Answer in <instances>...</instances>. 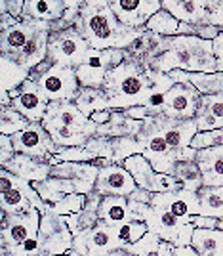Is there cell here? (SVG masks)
<instances>
[{"label":"cell","mask_w":223,"mask_h":256,"mask_svg":"<svg viewBox=\"0 0 223 256\" xmlns=\"http://www.w3.org/2000/svg\"><path fill=\"white\" fill-rule=\"evenodd\" d=\"M202 216L223 218V186H202L197 192Z\"/></svg>","instance_id":"35"},{"label":"cell","mask_w":223,"mask_h":256,"mask_svg":"<svg viewBox=\"0 0 223 256\" xmlns=\"http://www.w3.org/2000/svg\"><path fill=\"white\" fill-rule=\"evenodd\" d=\"M145 224L149 226L151 234H157L166 243H172L176 246L191 245L193 232H195V226L191 224V220L174 216L168 210L151 204L147 218H145Z\"/></svg>","instance_id":"7"},{"label":"cell","mask_w":223,"mask_h":256,"mask_svg":"<svg viewBox=\"0 0 223 256\" xmlns=\"http://www.w3.org/2000/svg\"><path fill=\"white\" fill-rule=\"evenodd\" d=\"M32 82H36L38 90L48 102H74L80 92V82L76 76V69L52 65L48 71L36 73L31 71Z\"/></svg>","instance_id":"4"},{"label":"cell","mask_w":223,"mask_h":256,"mask_svg":"<svg viewBox=\"0 0 223 256\" xmlns=\"http://www.w3.org/2000/svg\"><path fill=\"white\" fill-rule=\"evenodd\" d=\"M90 46L80 32L74 27L63 31H52L48 40V56L46 62L50 65H61V67H80L84 64L86 56L90 54Z\"/></svg>","instance_id":"5"},{"label":"cell","mask_w":223,"mask_h":256,"mask_svg":"<svg viewBox=\"0 0 223 256\" xmlns=\"http://www.w3.org/2000/svg\"><path fill=\"white\" fill-rule=\"evenodd\" d=\"M195 160L201 166L204 186H223V146L199 150Z\"/></svg>","instance_id":"27"},{"label":"cell","mask_w":223,"mask_h":256,"mask_svg":"<svg viewBox=\"0 0 223 256\" xmlns=\"http://www.w3.org/2000/svg\"><path fill=\"white\" fill-rule=\"evenodd\" d=\"M117 228L99 220L92 230L74 237L73 250H76L80 256H105L113 250H118L120 241Z\"/></svg>","instance_id":"10"},{"label":"cell","mask_w":223,"mask_h":256,"mask_svg":"<svg viewBox=\"0 0 223 256\" xmlns=\"http://www.w3.org/2000/svg\"><path fill=\"white\" fill-rule=\"evenodd\" d=\"M124 115L128 118H132V120H147L151 117V113H149V109L145 106H136V107H130L124 111Z\"/></svg>","instance_id":"48"},{"label":"cell","mask_w":223,"mask_h":256,"mask_svg":"<svg viewBox=\"0 0 223 256\" xmlns=\"http://www.w3.org/2000/svg\"><path fill=\"white\" fill-rule=\"evenodd\" d=\"M201 96L202 94L191 82H176L164 96L162 115L174 120L195 118L199 104H201Z\"/></svg>","instance_id":"12"},{"label":"cell","mask_w":223,"mask_h":256,"mask_svg":"<svg viewBox=\"0 0 223 256\" xmlns=\"http://www.w3.org/2000/svg\"><path fill=\"white\" fill-rule=\"evenodd\" d=\"M157 256H201L191 245L189 246H176L172 243H166L162 241L159 248V254Z\"/></svg>","instance_id":"43"},{"label":"cell","mask_w":223,"mask_h":256,"mask_svg":"<svg viewBox=\"0 0 223 256\" xmlns=\"http://www.w3.org/2000/svg\"><path fill=\"white\" fill-rule=\"evenodd\" d=\"M55 157H57L59 162H92L96 159V155L86 146H80V148H59Z\"/></svg>","instance_id":"41"},{"label":"cell","mask_w":223,"mask_h":256,"mask_svg":"<svg viewBox=\"0 0 223 256\" xmlns=\"http://www.w3.org/2000/svg\"><path fill=\"white\" fill-rule=\"evenodd\" d=\"M42 124L48 130V134L52 136L53 144L57 148H80V146H86L92 140V136L80 132L78 128L65 126V124H57V122H48V120H42Z\"/></svg>","instance_id":"33"},{"label":"cell","mask_w":223,"mask_h":256,"mask_svg":"<svg viewBox=\"0 0 223 256\" xmlns=\"http://www.w3.org/2000/svg\"><path fill=\"white\" fill-rule=\"evenodd\" d=\"M174 84L170 75L145 69L139 62L126 58L107 73L101 90L107 94L111 109L126 111L130 107L145 106L153 94H166Z\"/></svg>","instance_id":"1"},{"label":"cell","mask_w":223,"mask_h":256,"mask_svg":"<svg viewBox=\"0 0 223 256\" xmlns=\"http://www.w3.org/2000/svg\"><path fill=\"white\" fill-rule=\"evenodd\" d=\"M31 73L23 69L11 56L0 54V92H11L21 88L29 80Z\"/></svg>","instance_id":"32"},{"label":"cell","mask_w":223,"mask_h":256,"mask_svg":"<svg viewBox=\"0 0 223 256\" xmlns=\"http://www.w3.org/2000/svg\"><path fill=\"white\" fill-rule=\"evenodd\" d=\"M99 220L109 226H124L134 222V212L130 208L128 197H101L99 203Z\"/></svg>","instance_id":"31"},{"label":"cell","mask_w":223,"mask_h":256,"mask_svg":"<svg viewBox=\"0 0 223 256\" xmlns=\"http://www.w3.org/2000/svg\"><path fill=\"white\" fill-rule=\"evenodd\" d=\"M208 25L223 31V0H208Z\"/></svg>","instance_id":"44"},{"label":"cell","mask_w":223,"mask_h":256,"mask_svg":"<svg viewBox=\"0 0 223 256\" xmlns=\"http://www.w3.org/2000/svg\"><path fill=\"white\" fill-rule=\"evenodd\" d=\"M105 256H134L132 252H128L126 248H118V250H113V252H109Z\"/></svg>","instance_id":"53"},{"label":"cell","mask_w":223,"mask_h":256,"mask_svg":"<svg viewBox=\"0 0 223 256\" xmlns=\"http://www.w3.org/2000/svg\"><path fill=\"white\" fill-rule=\"evenodd\" d=\"M44 29H52V23L34 22V20H29L23 16L10 29L0 31V54H8V56L19 54L32 36Z\"/></svg>","instance_id":"17"},{"label":"cell","mask_w":223,"mask_h":256,"mask_svg":"<svg viewBox=\"0 0 223 256\" xmlns=\"http://www.w3.org/2000/svg\"><path fill=\"white\" fill-rule=\"evenodd\" d=\"M44 120L48 122H57V124H65V126H73L78 128L80 132H84L88 136L96 138L97 134V124L88 118L74 106L73 102H50L48 106V111H46V117Z\"/></svg>","instance_id":"19"},{"label":"cell","mask_w":223,"mask_h":256,"mask_svg":"<svg viewBox=\"0 0 223 256\" xmlns=\"http://www.w3.org/2000/svg\"><path fill=\"white\" fill-rule=\"evenodd\" d=\"M55 164H59L57 160L50 159H38V157H29V155H19L15 153V157L8 160L6 164H0V168H6L11 174L19 176L27 182H42L50 178L52 168Z\"/></svg>","instance_id":"23"},{"label":"cell","mask_w":223,"mask_h":256,"mask_svg":"<svg viewBox=\"0 0 223 256\" xmlns=\"http://www.w3.org/2000/svg\"><path fill=\"white\" fill-rule=\"evenodd\" d=\"M99 203H101V195H97L96 192L88 193V195H86L84 208H82L80 212L65 216V218H67V224H69L74 237L84 234L88 230H92V228L99 222Z\"/></svg>","instance_id":"30"},{"label":"cell","mask_w":223,"mask_h":256,"mask_svg":"<svg viewBox=\"0 0 223 256\" xmlns=\"http://www.w3.org/2000/svg\"><path fill=\"white\" fill-rule=\"evenodd\" d=\"M69 0H25L23 16L34 22L55 23L63 18Z\"/></svg>","instance_id":"29"},{"label":"cell","mask_w":223,"mask_h":256,"mask_svg":"<svg viewBox=\"0 0 223 256\" xmlns=\"http://www.w3.org/2000/svg\"><path fill=\"white\" fill-rule=\"evenodd\" d=\"M145 69L157 73H218L214 42L199 36H168V50L155 58Z\"/></svg>","instance_id":"3"},{"label":"cell","mask_w":223,"mask_h":256,"mask_svg":"<svg viewBox=\"0 0 223 256\" xmlns=\"http://www.w3.org/2000/svg\"><path fill=\"white\" fill-rule=\"evenodd\" d=\"M48 106H50V102L42 96L36 82H32L31 78L19 88L17 98L11 100V107L15 111H19L23 117L29 118L31 122H42Z\"/></svg>","instance_id":"21"},{"label":"cell","mask_w":223,"mask_h":256,"mask_svg":"<svg viewBox=\"0 0 223 256\" xmlns=\"http://www.w3.org/2000/svg\"><path fill=\"white\" fill-rule=\"evenodd\" d=\"M11 140H13L15 153H19V155L57 160L55 153H57L59 148L53 144L52 136L48 134V130L44 128L42 122H31L29 128H25L23 132L11 136ZM57 162H59V160H57Z\"/></svg>","instance_id":"11"},{"label":"cell","mask_w":223,"mask_h":256,"mask_svg":"<svg viewBox=\"0 0 223 256\" xmlns=\"http://www.w3.org/2000/svg\"><path fill=\"white\" fill-rule=\"evenodd\" d=\"M223 146V128L218 130H206V132H199L193 138L191 148L193 150H208V148H218Z\"/></svg>","instance_id":"42"},{"label":"cell","mask_w":223,"mask_h":256,"mask_svg":"<svg viewBox=\"0 0 223 256\" xmlns=\"http://www.w3.org/2000/svg\"><path fill=\"white\" fill-rule=\"evenodd\" d=\"M32 208L34 206L23 190L21 178L0 168V210L6 214H25Z\"/></svg>","instance_id":"16"},{"label":"cell","mask_w":223,"mask_h":256,"mask_svg":"<svg viewBox=\"0 0 223 256\" xmlns=\"http://www.w3.org/2000/svg\"><path fill=\"white\" fill-rule=\"evenodd\" d=\"M128 201H136V203L151 204V201H153V193L147 192V190H143V188H138L136 192L128 197Z\"/></svg>","instance_id":"50"},{"label":"cell","mask_w":223,"mask_h":256,"mask_svg":"<svg viewBox=\"0 0 223 256\" xmlns=\"http://www.w3.org/2000/svg\"><path fill=\"white\" fill-rule=\"evenodd\" d=\"M50 32H52V29H44V31L36 32L31 40L27 42V46L23 48L21 52L15 54V56H11V58L21 65L23 69H27V71L31 73L32 69H34V67H38V65L46 60V56H48V40H50ZM6 56H8V54H6Z\"/></svg>","instance_id":"28"},{"label":"cell","mask_w":223,"mask_h":256,"mask_svg":"<svg viewBox=\"0 0 223 256\" xmlns=\"http://www.w3.org/2000/svg\"><path fill=\"white\" fill-rule=\"evenodd\" d=\"M191 224L199 230H218L220 226V220L218 218H212V216H202V214H197L191 218Z\"/></svg>","instance_id":"47"},{"label":"cell","mask_w":223,"mask_h":256,"mask_svg":"<svg viewBox=\"0 0 223 256\" xmlns=\"http://www.w3.org/2000/svg\"><path fill=\"white\" fill-rule=\"evenodd\" d=\"M40 245L42 252L50 256H63L73 250L74 235L67 224V218L53 212H44L40 218Z\"/></svg>","instance_id":"9"},{"label":"cell","mask_w":223,"mask_h":256,"mask_svg":"<svg viewBox=\"0 0 223 256\" xmlns=\"http://www.w3.org/2000/svg\"><path fill=\"white\" fill-rule=\"evenodd\" d=\"M160 243H162V239H160L159 235L147 232L136 245L128 246L126 250L128 252H132L134 256H157L159 254Z\"/></svg>","instance_id":"40"},{"label":"cell","mask_w":223,"mask_h":256,"mask_svg":"<svg viewBox=\"0 0 223 256\" xmlns=\"http://www.w3.org/2000/svg\"><path fill=\"white\" fill-rule=\"evenodd\" d=\"M23 8H25V0H0V12L10 14L15 20L23 18Z\"/></svg>","instance_id":"45"},{"label":"cell","mask_w":223,"mask_h":256,"mask_svg":"<svg viewBox=\"0 0 223 256\" xmlns=\"http://www.w3.org/2000/svg\"><path fill=\"white\" fill-rule=\"evenodd\" d=\"M126 56V50H117V48L94 50L92 48L90 54L86 56L84 64L76 67L80 88H103L107 73L122 64Z\"/></svg>","instance_id":"8"},{"label":"cell","mask_w":223,"mask_h":256,"mask_svg":"<svg viewBox=\"0 0 223 256\" xmlns=\"http://www.w3.org/2000/svg\"><path fill=\"white\" fill-rule=\"evenodd\" d=\"M42 214L38 208H32L25 214H6L0 210V246H6L13 256H19V246L29 239L38 235Z\"/></svg>","instance_id":"6"},{"label":"cell","mask_w":223,"mask_h":256,"mask_svg":"<svg viewBox=\"0 0 223 256\" xmlns=\"http://www.w3.org/2000/svg\"><path fill=\"white\" fill-rule=\"evenodd\" d=\"M191 246L201 256H223V230L195 228Z\"/></svg>","instance_id":"34"},{"label":"cell","mask_w":223,"mask_h":256,"mask_svg":"<svg viewBox=\"0 0 223 256\" xmlns=\"http://www.w3.org/2000/svg\"><path fill=\"white\" fill-rule=\"evenodd\" d=\"M99 168L92 162H59L52 168L53 178H63L74 184L76 193L88 195L94 192Z\"/></svg>","instance_id":"20"},{"label":"cell","mask_w":223,"mask_h":256,"mask_svg":"<svg viewBox=\"0 0 223 256\" xmlns=\"http://www.w3.org/2000/svg\"><path fill=\"white\" fill-rule=\"evenodd\" d=\"M29 124H31V120L23 117L13 107H0V134L15 136V134L23 132L25 128H29Z\"/></svg>","instance_id":"38"},{"label":"cell","mask_w":223,"mask_h":256,"mask_svg":"<svg viewBox=\"0 0 223 256\" xmlns=\"http://www.w3.org/2000/svg\"><path fill=\"white\" fill-rule=\"evenodd\" d=\"M138 190V184L122 164H107L99 168L94 192L101 197H130Z\"/></svg>","instance_id":"15"},{"label":"cell","mask_w":223,"mask_h":256,"mask_svg":"<svg viewBox=\"0 0 223 256\" xmlns=\"http://www.w3.org/2000/svg\"><path fill=\"white\" fill-rule=\"evenodd\" d=\"M86 148L96 155V159H107L113 164H122L128 157L143 153V146L134 136H120V138H92Z\"/></svg>","instance_id":"13"},{"label":"cell","mask_w":223,"mask_h":256,"mask_svg":"<svg viewBox=\"0 0 223 256\" xmlns=\"http://www.w3.org/2000/svg\"><path fill=\"white\" fill-rule=\"evenodd\" d=\"M195 122L199 132L223 128V94H202Z\"/></svg>","instance_id":"25"},{"label":"cell","mask_w":223,"mask_h":256,"mask_svg":"<svg viewBox=\"0 0 223 256\" xmlns=\"http://www.w3.org/2000/svg\"><path fill=\"white\" fill-rule=\"evenodd\" d=\"M111 10L128 29H143L162 10V0H111Z\"/></svg>","instance_id":"14"},{"label":"cell","mask_w":223,"mask_h":256,"mask_svg":"<svg viewBox=\"0 0 223 256\" xmlns=\"http://www.w3.org/2000/svg\"><path fill=\"white\" fill-rule=\"evenodd\" d=\"M180 27H181V22H178L174 16H172L170 12L166 10H160L157 12L149 23L145 25V29L151 32H155V34H160V36H180Z\"/></svg>","instance_id":"37"},{"label":"cell","mask_w":223,"mask_h":256,"mask_svg":"<svg viewBox=\"0 0 223 256\" xmlns=\"http://www.w3.org/2000/svg\"><path fill=\"white\" fill-rule=\"evenodd\" d=\"M15 157V148H13V140L11 136L0 134V164H6L8 160Z\"/></svg>","instance_id":"46"},{"label":"cell","mask_w":223,"mask_h":256,"mask_svg":"<svg viewBox=\"0 0 223 256\" xmlns=\"http://www.w3.org/2000/svg\"><path fill=\"white\" fill-rule=\"evenodd\" d=\"M151 204L164 208L174 216H180L185 220H191L193 216L201 214L199 195H197V192H187V190L178 193H153Z\"/></svg>","instance_id":"22"},{"label":"cell","mask_w":223,"mask_h":256,"mask_svg":"<svg viewBox=\"0 0 223 256\" xmlns=\"http://www.w3.org/2000/svg\"><path fill=\"white\" fill-rule=\"evenodd\" d=\"M214 56H216V64L218 71L223 73V31L218 34V38L214 40Z\"/></svg>","instance_id":"49"},{"label":"cell","mask_w":223,"mask_h":256,"mask_svg":"<svg viewBox=\"0 0 223 256\" xmlns=\"http://www.w3.org/2000/svg\"><path fill=\"white\" fill-rule=\"evenodd\" d=\"M0 107H11L10 92H2V98H0Z\"/></svg>","instance_id":"52"},{"label":"cell","mask_w":223,"mask_h":256,"mask_svg":"<svg viewBox=\"0 0 223 256\" xmlns=\"http://www.w3.org/2000/svg\"><path fill=\"white\" fill-rule=\"evenodd\" d=\"M155 122H157L160 136L166 140V144L174 151L189 150L193 144V138L199 134V126H197L195 118L174 120V118H168L164 115H157Z\"/></svg>","instance_id":"18"},{"label":"cell","mask_w":223,"mask_h":256,"mask_svg":"<svg viewBox=\"0 0 223 256\" xmlns=\"http://www.w3.org/2000/svg\"><path fill=\"white\" fill-rule=\"evenodd\" d=\"M74 29L94 50H128L141 32V29H128L118 22L111 10V0H84Z\"/></svg>","instance_id":"2"},{"label":"cell","mask_w":223,"mask_h":256,"mask_svg":"<svg viewBox=\"0 0 223 256\" xmlns=\"http://www.w3.org/2000/svg\"><path fill=\"white\" fill-rule=\"evenodd\" d=\"M73 104L78 107L88 118L92 117L94 113H97V111L111 109V107H109L107 94L101 88H80V92H78V96H76V100H74Z\"/></svg>","instance_id":"36"},{"label":"cell","mask_w":223,"mask_h":256,"mask_svg":"<svg viewBox=\"0 0 223 256\" xmlns=\"http://www.w3.org/2000/svg\"><path fill=\"white\" fill-rule=\"evenodd\" d=\"M162 10L181 23L208 25V0H162Z\"/></svg>","instance_id":"24"},{"label":"cell","mask_w":223,"mask_h":256,"mask_svg":"<svg viewBox=\"0 0 223 256\" xmlns=\"http://www.w3.org/2000/svg\"><path fill=\"white\" fill-rule=\"evenodd\" d=\"M195 159H197V150H193V148L183 150L181 151V157L174 164V172H172V176H176L178 180L183 182L187 192H199L204 186L201 166L197 164Z\"/></svg>","instance_id":"26"},{"label":"cell","mask_w":223,"mask_h":256,"mask_svg":"<svg viewBox=\"0 0 223 256\" xmlns=\"http://www.w3.org/2000/svg\"><path fill=\"white\" fill-rule=\"evenodd\" d=\"M118 241H120V248H128V246L136 245L139 239L149 232V226L145 222H128L124 226H118Z\"/></svg>","instance_id":"39"},{"label":"cell","mask_w":223,"mask_h":256,"mask_svg":"<svg viewBox=\"0 0 223 256\" xmlns=\"http://www.w3.org/2000/svg\"><path fill=\"white\" fill-rule=\"evenodd\" d=\"M111 113H113V109H105V111H97V113H94L92 115V120L96 122L97 126H103V124H107L109 122V118H111Z\"/></svg>","instance_id":"51"}]
</instances>
